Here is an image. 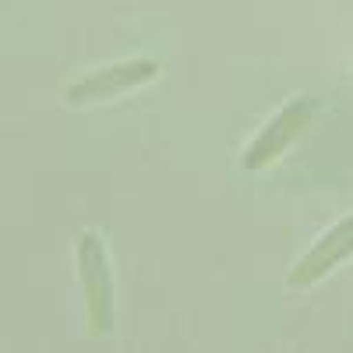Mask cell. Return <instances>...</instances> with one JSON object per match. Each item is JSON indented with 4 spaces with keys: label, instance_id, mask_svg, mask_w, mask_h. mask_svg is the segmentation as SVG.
I'll list each match as a JSON object with an SVG mask.
<instances>
[{
    "label": "cell",
    "instance_id": "cell-1",
    "mask_svg": "<svg viewBox=\"0 0 353 353\" xmlns=\"http://www.w3.org/2000/svg\"><path fill=\"white\" fill-rule=\"evenodd\" d=\"M78 269L85 283V304H88V325L96 336H106L113 325V279L103 254V241L96 233H85L78 241Z\"/></svg>",
    "mask_w": 353,
    "mask_h": 353
},
{
    "label": "cell",
    "instance_id": "cell-3",
    "mask_svg": "<svg viewBox=\"0 0 353 353\" xmlns=\"http://www.w3.org/2000/svg\"><path fill=\"white\" fill-rule=\"evenodd\" d=\"M159 74V61H124V64H110L96 74H85L78 81H71L64 88V99L68 103H88V99H110V96H121L131 92V88L152 81Z\"/></svg>",
    "mask_w": 353,
    "mask_h": 353
},
{
    "label": "cell",
    "instance_id": "cell-4",
    "mask_svg": "<svg viewBox=\"0 0 353 353\" xmlns=\"http://www.w3.org/2000/svg\"><path fill=\"white\" fill-rule=\"evenodd\" d=\"M350 248H353V219L346 216L343 223H336V226L325 233V237H321V241L297 261V269L286 276V283H290L293 290L314 286L318 279H325L339 261L350 258Z\"/></svg>",
    "mask_w": 353,
    "mask_h": 353
},
{
    "label": "cell",
    "instance_id": "cell-2",
    "mask_svg": "<svg viewBox=\"0 0 353 353\" xmlns=\"http://www.w3.org/2000/svg\"><path fill=\"white\" fill-rule=\"evenodd\" d=\"M318 110V99L314 96H301V99H293L290 106H283L276 113V121L265 128L254 145L244 152V170H261V166H269L272 159H279L293 141H297V134L311 124V117Z\"/></svg>",
    "mask_w": 353,
    "mask_h": 353
}]
</instances>
